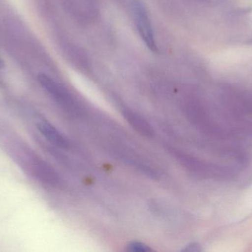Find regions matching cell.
I'll return each mask as SVG.
<instances>
[{"mask_svg": "<svg viewBox=\"0 0 252 252\" xmlns=\"http://www.w3.org/2000/svg\"><path fill=\"white\" fill-rule=\"evenodd\" d=\"M133 10L136 27L142 41L149 50L157 52L158 48L154 36V29L146 7L140 1H136L133 4Z\"/></svg>", "mask_w": 252, "mask_h": 252, "instance_id": "1", "label": "cell"}, {"mask_svg": "<svg viewBox=\"0 0 252 252\" xmlns=\"http://www.w3.org/2000/svg\"><path fill=\"white\" fill-rule=\"evenodd\" d=\"M38 78L41 85L51 95L55 100L57 101L59 104L63 105L65 108H75V103L72 96L60 84H58L54 80L46 75H40Z\"/></svg>", "mask_w": 252, "mask_h": 252, "instance_id": "2", "label": "cell"}, {"mask_svg": "<svg viewBox=\"0 0 252 252\" xmlns=\"http://www.w3.org/2000/svg\"><path fill=\"white\" fill-rule=\"evenodd\" d=\"M127 251L134 252H148L152 251L148 246L140 242H132L127 246Z\"/></svg>", "mask_w": 252, "mask_h": 252, "instance_id": "5", "label": "cell"}, {"mask_svg": "<svg viewBox=\"0 0 252 252\" xmlns=\"http://www.w3.org/2000/svg\"><path fill=\"white\" fill-rule=\"evenodd\" d=\"M38 128L42 133L43 136L52 144L60 148H67L69 146V142L66 137L48 121H39L38 124Z\"/></svg>", "mask_w": 252, "mask_h": 252, "instance_id": "4", "label": "cell"}, {"mask_svg": "<svg viewBox=\"0 0 252 252\" xmlns=\"http://www.w3.org/2000/svg\"><path fill=\"white\" fill-rule=\"evenodd\" d=\"M185 251L199 252L201 251V248H200V246L198 245V244H192L188 246L186 249H185Z\"/></svg>", "mask_w": 252, "mask_h": 252, "instance_id": "6", "label": "cell"}, {"mask_svg": "<svg viewBox=\"0 0 252 252\" xmlns=\"http://www.w3.org/2000/svg\"><path fill=\"white\" fill-rule=\"evenodd\" d=\"M124 118L129 124L131 126L133 130H136L138 133L145 136L151 137L154 135V131L151 124L142 115L131 109H124L123 111Z\"/></svg>", "mask_w": 252, "mask_h": 252, "instance_id": "3", "label": "cell"}]
</instances>
